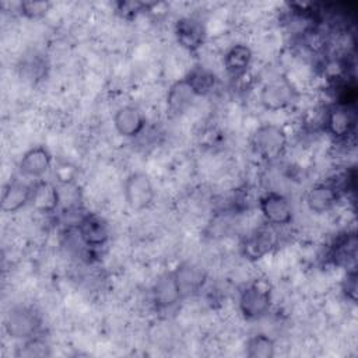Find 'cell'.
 Instances as JSON below:
<instances>
[{"label": "cell", "instance_id": "1", "mask_svg": "<svg viewBox=\"0 0 358 358\" xmlns=\"http://www.w3.org/2000/svg\"><path fill=\"white\" fill-rule=\"evenodd\" d=\"M7 334L20 341H28L39 336L42 329V317L32 306H14L4 319Z\"/></svg>", "mask_w": 358, "mask_h": 358}, {"label": "cell", "instance_id": "2", "mask_svg": "<svg viewBox=\"0 0 358 358\" xmlns=\"http://www.w3.org/2000/svg\"><path fill=\"white\" fill-rule=\"evenodd\" d=\"M287 141L285 130L273 123L259 126L252 136V147L255 152L268 161L278 158L284 152Z\"/></svg>", "mask_w": 358, "mask_h": 358}, {"label": "cell", "instance_id": "3", "mask_svg": "<svg viewBox=\"0 0 358 358\" xmlns=\"http://www.w3.org/2000/svg\"><path fill=\"white\" fill-rule=\"evenodd\" d=\"M123 196L131 210L140 211L150 207L155 197V190L151 178L141 171L127 175L123 183Z\"/></svg>", "mask_w": 358, "mask_h": 358}, {"label": "cell", "instance_id": "4", "mask_svg": "<svg viewBox=\"0 0 358 358\" xmlns=\"http://www.w3.org/2000/svg\"><path fill=\"white\" fill-rule=\"evenodd\" d=\"M271 292L260 284L246 285L238 298V308L246 320H259L271 309Z\"/></svg>", "mask_w": 358, "mask_h": 358}, {"label": "cell", "instance_id": "5", "mask_svg": "<svg viewBox=\"0 0 358 358\" xmlns=\"http://www.w3.org/2000/svg\"><path fill=\"white\" fill-rule=\"evenodd\" d=\"M259 210L264 222L278 228L292 221V206L289 200L280 192H266L259 199Z\"/></svg>", "mask_w": 358, "mask_h": 358}, {"label": "cell", "instance_id": "6", "mask_svg": "<svg viewBox=\"0 0 358 358\" xmlns=\"http://www.w3.org/2000/svg\"><path fill=\"white\" fill-rule=\"evenodd\" d=\"M324 131L334 140H347L355 129V112L354 106L334 103L324 115L323 120Z\"/></svg>", "mask_w": 358, "mask_h": 358}, {"label": "cell", "instance_id": "7", "mask_svg": "<svg viewBox=\"0 0 358 358\" xmlns=\"http://www.w3.org/2000/svg\"><path fill=\"white\" fill-rule=\"evenodd\" d=\"M277 245V228L264 222L252 229L242 242V252L250 260H259Z\"/></svg>", "mask_w": 358, "mask_h": 358}, {"label": "cell", "instance_id": "8", "mask_svg": "<svg viewBox=\"0 0 358 358\" xmlns=\"http://www.w3.org/2000/svg\"><path fill=\"white\" fill-rule=\"evenodd\" d=\"M35 183L22 176H14L7 182L1 193V210L15 213L32 200Z\"/></svg>", "mask_w": 358, "mask_h": 358}, {"label": "cell", "instance_id": "9", "mask_svg": "<svg viewBox=\"0 0 358 358\" xmlns=\"http://www.w3.org/2000/svg\"><path fill=\"white\" fill-rule=\"evenodd\" d=\"M52 165V154L45 145H34L27 150L20 162L18 173L28 180H38L42 178Z\"/></svg>", "mask_w": 358, "mask_h": 358}, {"label": "cell", "instance_id": "10", "mask_svg": "<svg viewBox=\"0 0 358 358\" xmlns=\"http://www.w3.org/2000/svg\"><path fill=\"white\" fill-rule=\"evenodd\" d=\"M295 98V90L287 78H274L260 90V103L267 110L287 108Z\"/></svg>", "mask_w": 358, "mask_h": 358}, {"label": "cell", "instance_id": "11", "mask_svg": "<svg viewBox=\"0 0 358 358\" xmlns=\"http://www.w3.org/2000/svg\"><path fill=\"white\" fill-rule=\"evenodd\" d=\"M74 229L88 250L103 246L109 239L108 224L99 215L91 213H87Z\"/></svg>", "mask_w": 358, "mask_h": 358}, {"label": "cell", "instance_id": "12", "mask_svg": "<svg viewBox=\"0 0 358 358\" xmlns=\"http://www.w3.org/2000/svg\"><path fill=\"white\" fill-rule=\"evenodd\" d=\"M175 36L178 43L189 50H199L206 39V28L196 17H182L175 22Z\"/></svg>", "mask_w": 358, "mask_h": 358}, {"label": "cell", "instance_id": "13", "mask_svg": "<svg viewBox=\"0 0 358 358\" xmlns=\"http://www.w3.org/2000/svg\"><path fill=\"white\" fill-rule=\"evenodd\" d=\"M329 260L337 267L355 268L357 257V236L354 231L340 234L329 248Z\"/></svg>", "mask_w": 358, "mask_h": 358}, {"label": "cell", "instance_id": "14", "mask_svg": "<svg viewBox=\"0 0 358 358\" xmlns=\"http://www.w3.org/2000/svg\"><path fill=\"white\" fill-rule=\"evenodd\" d=\"M151 299L154 306L158 310H168L173 308L179 301H182L180 291L175 281L173 271H168L162 274L152 285Z\"/></svg>", "mask_w": 358, "mask_h": 358}, {"label": "cell", "instance_id": "15", "mask_svg": "<svg viewBox=\"0 0 358 358\" xmlns=\"http://www.w3.org/2000/svg\"><path fill=\"white\" fill-rule=\"evenodd\" d=\"M113 126L120 136L136 137L145 129V116L137 106L124 105L115 112Z\"/></svg>", "mask_w": 358, "mask_h": 358}, {"label": "cell", "instance_id": "16", "mask_svg": "<svg viewBox=\"0 0 358 358\" xmlns=\"http://www.w3.org/2000/svg\"><path fill=\"white\" fill-rule=\"evenodd\" d=\"M173 275L182 298L194 295L196 292L201 291L206 281V274L201 271V268L190 263H183L178 266L173 270Z\"/></svg>", "mask_w": 358, "mask_h": 358}, {"label": "cell", "instance_id": "17", "mask_svg": "<svg viewBox=\"0 0 358 358\" xmlns=\"http://www.w3.org/2000/svg\"><path fill=\"white\" fill-rule=\"evenodd\" d=\"M252 49L245 43H235L224 53V69L231 77H242L252 64Z\"/></svg>", "mask_w": 358, "mask_h": 358}, {"label": "cell", "instance_id": "18", "mask_svg": "<svg viewBox=\"0 0 358 358\" xmlns=\"http://www.w3.org/2000/svg\"><path fill=\"white\" fill-rule=\"evenodd\" d=\"M183 78L186 80L187 85L196 96H204L210 94L217 85L215 73L204 66H197L192 69Z\"/></svg>", "mask_w": 358, "mask_h": 358}, {"label": "cell", "instance_id": "19", "mask_svg": "<svg viewBox=\"0 0 358 358\" xmlns=\"http://www.w3.org/2000/svg\"><path fill=\"white\" fill-rule=\"evenodd\" d=\"M196 98L190 87L187 85L185 78H180L179 81L173 83L166 94V105L171 113L179 115L182 113L187 106H190L192 101Z\"/></svg>", "mask_w": 358, "mask_h": 358}, {"label": "cell", "instance_id": "20", "mask_svg": "<svg viewBox=\"0 0 358 358\" xmlns=\"http://www.w3.org/2000/svg\"><path fill=\"white\" fill-rule=\"evenodd\" d=\"M274 350V341L267 334H255L246 343V355L250 358H270Z\"/></svg>", "mask_w": 358, "mask_h": 358}, {"label": "cell", "instance_id": "21", "mask_svg": "<svg viewBox=\"0 0 358 358\" xmlns=\"http://www.w3.org/2000/svg\"><path fill=\"white\" fill-rule=\"evenodd\" d=\"M20 69H21V74L27 80L36 81V80L42 78V76L45 73V69H46V64H45V60L41 59L39 55L34 53V55H29V56L22 59V64H21Z\"/></svg>", "mask_w": 358, "mask_h": 358}, {"label": "cell", "instance_id": "22", "mask_svg": "<svg viewBox=\"0 0 358 358\" xmlns=\"http://www.w3.org/2000/svg\"><path fill=\"white\" fill-rule=\"evenodd\" d=\"M49 8L48 1H22L20 4V10L24 15L29 18H36L43 15Z\"/></svg>", "mask_w": 358, "mask_h": 358}, {"label": "cell", "instance_id": "23", "mask_svg": "<svg viewBox=\"0 0 358 358\" xmlns=\"http://www.w3.org/2000/svg\"><path fill=\"white\" fill-rule=\"evenodd\" d=\"M343 294L345 295L347 299H350L351 302L355 301V295H357V274H355V268H351L350 271H347V275L343 281L341 285Z\"/></svg>", "mask_w": 358, "mask_h": 358}, {"label": "cell", "instance_id": "24", "mask_svg": "<svg viewBox=\"0 0 358 358\" xmlns=\"http://www.w3.org/2000/svg\"><path fill=\"white\" fill-rule=\"evenodd\" d=\"M144 7H147V4H144V3H137V1H123V3H119V11H120L122 15H124V17L136 15V14L140 13Z\"/></svg>", "mask_w": 358, "mask_h": 358}]
</instances>
